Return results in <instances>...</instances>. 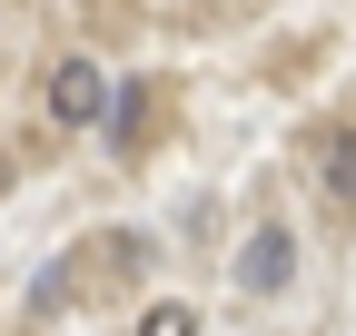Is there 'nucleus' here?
I'll return each instance as SVG.
<instances>
[{"label": "nucleus", "mask_w": 356, "mask_h": 336, "mask_svg": "<svg viewBox=\"0 0 356 336\" xmlns=\"http://www.w3.org/2000/svg\"><path fill=\"white\" fill-rule=\"evenodd\" d=\"M317 188L337 208H356V129H317Z\"/></svg>", "instance_id": "obj_4"}, {"label": "nucleus", "mask_w": 356, "mask_h": 336, "mask_svg": "<svg viewBox=\"0 0 356 336\" xmlns=\"http://www.w3.org/2000/svg\"><path fill=\"white\" fill-rule=\"evenodd\" d=\"M50 119H60V129H99V119H119V109H109V69H99V60H50Z\"/></svg>", "instance_id": "obj_2"}, {"label": "nucleus", "mask_w": 356, "mask_h": 336, "mask_svg": "<svg viewBox=\"0 0 356 336\" xmlns=\"http://www.w3.org/2000/svg\"><path fill=\"white\" fill-rule=\"evenodd\" d=\"M139 336H198V307H178V297H159V307L139 317Z\"/></svg>", "instance_id": "obj_6"}, {"label": "nucleus", "mask_w": 356, "mask_h": 336, "mask_svg": "<svg viewBox=\"0 0 356 336\" xmlns=\"http://www.w3.org/2000/svg\"><path fill=\"white\" fill-rule=\"evenodd\" d=\"M287 277H297V237L277 218H257L248 247H238V287H248V297H287Z\"/></svg>", "instance_id": "obj_3"}, {"label": "nucleus", "mask_w": 356, "mask_h": 336, "mask_svg": "<svg viewBox=\"0 0 356 336\" xmlns=\"http://www.w3.org/2000/svg\"><path fill=\"white\" fill-rule=\"evenodd\" d=\"M149 109H159V90H129V99H119V119H109L119 149H149Z\"/></svg>", "instance_id": "obj_5"}, {"label": "nucleus", "mask_w": 356, "mask_h": 336, "mask_svg": "<svg viewBox=\"0 0 356 336\" xmlns=\"http://www.w3.org/2000/svg\"><path fill=\"white\" fill-rule=\"evenodd\" d=\"M149 267V237H99V258H60V267H40V287H30V307L40 317H60V307H79V287H99V277H139Z\"/></svg>", "instance_id": "obj_1"}]
</instances>
